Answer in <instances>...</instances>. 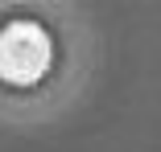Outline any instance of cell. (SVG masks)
Returning a JSON list of instances; mask_svg holds the SVG:
<instances>
[{"instance_id": "obj_1", "label": "cell", "mask_w": 161, "mask_h": 152, "mask_svg": "<svg viewBox=\"0 0 161 152\" xmlns=\"http://www.w3.org/2000/svg\"><path fill=\"white\" fill-rule=\"evenodd\" d=\"M54 41L37 21H8L0 29V82L4 86H33L50 74Z\"/></svg>"}]
</instances>
